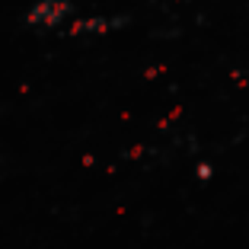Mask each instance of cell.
Masks as SVG:
<instances>
[{
    "label": "cell",
    "mask_w": 249,
    "mask_h": 249,
    "mask_svg": "<svg viewBox=\"0 0 249 249\" xmlns=\"http://www.w3.org/2000/svg\"><path fill=\"white\" fill-rule=\"evenodd\" d=\"M124 19H83V22H73V36H83V32H109L112 26H122Z\"/></svg>",
    "instance_id": "2"
},
{
    "label": "cell",
    "mask_w": 249,
    "mask_h": 249,
    "mask_svg": "<svg viewBox=\"0 0 249 249\" xmlns=\"http://www.w3.org/2000/svg\"><path fill=\"white\" fill-rule=\"evenodd\" d=\"M67 16H71V0H38L36 7L26 13V22L38 26V29H54Z\"/></svg>",
    "instance_id": "1"
}]
</instances>
